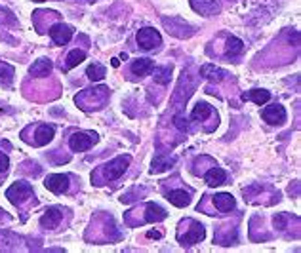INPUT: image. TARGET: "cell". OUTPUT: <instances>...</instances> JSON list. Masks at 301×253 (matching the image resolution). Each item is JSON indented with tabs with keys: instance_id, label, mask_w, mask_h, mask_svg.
<instances>
[{
	"instance_id": "obj_8",
	"label": "cell",
	"mask_w": 301,
	"mask_h": 253,
	"mask_svg": "<svg viewBox=\"0 0 301 253\" xmlns=\"http://www.w3.org/2000/svg\"><path fill=\"white\" fill-rule=\"evenodd\" d=\"M191 226H193V229H189V232H187L185 236L179 238L183 246H193V244H198V242L204 240V236H206V231H204V226L200 225V223H191Z\"/></svg>"
},
{
	"instance_id": "obj_29",
	"label": "cell",
	"mask_w": 301,
	"mask_h": 253,
	"mask_svg": "<svg viewBox=\"0 0 301 253\" xmlns=\"http://www.w3.org/2000/svg\"><path fill=\"white\" fill-rule=\"evenodd\" d=\"M149 238H160V232H147Z\"/></svg>"
},
{
	"instance_id": "obj_3",
	"label": "cell",
	"mask_w": 301,
	"mask_h": 253,
	"mask_svg": "<svg viewBox=\"0 0 301 253\" xmlns=\"http://www.w3.org/2000/svg\"><path fill=\"white\" fill-rule=\"evenodd\" d=\"M162 42V36L158 31H154L151 27L140 29L137 31V44H140L143 49H153L156 46H160Z\"/></svg>"
},
{
	"instance_id": "obj_14",
	"label": "cell",
	"mask_w": 301,
	"mask_h": 253,
	"mask_svg": "<svg viewBox=\"0 0 301 253\" xmlns=\"http://www.w3.org/2000/svg\"><path fill=\"white\" fill-rule=\"evenodd\" d=\"M214 206H216V210H219L221 213L231 211L233 208H235V198H233V194H229V192L216 194V196H214Z\"/></svg>"
},
{
	"instance_id": "obj_31",
	"label": "cell",
	"mask_w": 301,
	"mask_h": 253,
	"mask_svg": "<svg viewBox=\"0 0 301 253\" xmlns=\"http://www.w3.org/2000/svg\"><path fill=\"white\" fill-rule=\"evenodd\" d=\"M35 2H42V0H35Z\"/></svg>"
},
{
	"instance_id": "obj_15",
	"label": "cell",
	"mask_w": 301,
	"mask_h": 253,
	"mask_svg": "<svg viewBox=\"0 0 301 253\" xmlns=\"http://www.w3.org/2000/svg\"><path fill=\"white\" fill-rule=\"evenodd\" d=\"M154 63L153 59H147V57H141V59H135L132 63V72L135 77H147L149 72L153 70Z\"/></svg>"
},
{
	"instance_id": "obj_16",
	"label": "cell",
	"mask_w": 301,
	"mask_h": 253,
	"mask_svg": "<svg viewBox=\"0 0 301 253\" xmlns=\"http://www.w3.org/2000/svg\"><path fill=\"white\" fill-rule=\"evenodd\" d=\"M168 200H170V204H174L175 208H185V206L191 204L189 192H185V190H170Z\"/></svg>"
},
{
	"instance_id": "obj_20",
	"label": "cell",
	"mask_w": 301,
	"mask_h": 253,
	"mask_svg": "<svg viewBox=\"0 0 301 253\" xmlns=\"http://www.w3.org/2000/svg\"><path fill=\"white\" fill-rule=\"evenodd\" d=\"M50 70H52V61L42 57V59L35 61V65L31 67V74H33V77H48Z\"/></svg>"
},
{
	"instance_id": "obj_13",
	"label": "cell",
	"mask_w": 301,
	"mask_h": 253,
	"mask_svg": "<svg viewBox=\"0 0 301 253\" xmlns=\"http://www.w3.org/2000/svg\"><path fill=\"white\" fill-rule=\"evenodd\" d=\"M204 181L210 185V187H219L227 181V173L221 168H210L204 175Z\"/></svg>"
},
{
	"instance_id": "obj_11",
	"label": "cell",
	"mask_w": 301,
	"mask_h": 253,
	"mask_svg": "<svg viewBox=\"0 0 301 253\" xmlns=\"http://www.w3.org/2000/svg\"><path fill=\"white\" fill-rule=\"evenodd\" d=\"M54 134H56V130H54L52 126H48V124H40L35 132V145H38V147L48 145L50 141L54 139Z\"/></svg>"
},
{
	"instance_id": "obj_1",
	"label": "cell",
	"mask_w": 301,
	"mask_h": 253,
	"mask_svg": "<svg viewBox=\"0 0 301 253\" xmlns=\"http://www.w3.org/2000/svg\"><path fill=\"white\" fill-rule=\"evenodd\" d=\"M98 143V135L96 134H86V132H77L71 135L69 147L73 153H84L88 148H91Z\"/></svg>"
},
{
	"instance_id": "obj_27",
	"label": "cell",
	"mask_w": 301,
	"mask_h": 253,
	"mask_svg": "<svg viewBox=\"0 0 301 253\" xmlns=\"http://www.w3.org/2000/svg\"><path fill=\"white\" fill-rule=\"evenodd\" d=\"M174 122H175V126L179 128V130H187V120L183 118V116H179V114H177V116L174 118Z\"/></svg>"
},
{
	"instance_id": "obj_9",
	"label": "cell",
	"mask_w": 301,
	"mask_h": 253,
	"mask_svg": "<svg viewBox=\"0 0 301 253\" xmlns=\"http://www.w3.org/2000/svg\"><path fill=\"white\" fill-rule=\"evenodd\" d=\"M191 6L196 14L202 15H216L219 12V4L216 0H191Z\"/></svg>"
},
{
	"instance_id": "obj_18",
	"label": "cell",
	"mask_w": 301,
	"mask_h": 253,
	"mask_svg": "<svg viewBox=\"0 0 301 253\" xmlns=\"http://www.w3.org/2000/svg\"><path fill=\"white\" fill-rule=\"evenodd\" d=\"M174 164H175L174 158L164 156V155H158V156H154L153 168H151V171H153V173H160V171H166L168 168H172Z\"/></svg>"
},
{
	"instance_id": "obj_23",
	"label": "cell",
	"mask_w": 301,
	"mask_h": 253,
	"mask_svg": "<svg viewBox=\"0 0 301 253\" xmlns=\"http://www.w3.org/2000/svg\"><path fill=\"white\" fill-rule=\"evenodd\" d=\"M86 59V54L82 52V49H73L69 56H67V69H75L77 65H80L82 61Z\"/></svg>"
},
{
	"instance_id": "obj_22",
	"label": "cell",
	"mask_w": 301,
	"mask_h": 253,
	"mask_svg": "<svg viewBox=\"0 0 301 253\" xmlns=\"http://www.w3.org/2000/svg\"><path fill=\"white\" fill-rule=\"evenodd\" d=\"M86 74H88V78H90V80H94V82H98V80H103V78H105L107 69L103 67V65L94 63V65H90V67L86 69Z\"/></svg>"
},
{
	"instance_id": "obj_19",
	"label": "cell",
	"mask_w": 301,
	"mask_h": 253,
	"mask_svg": "<svg viewBox=\"0 0 301 253\" xmlns=\"http://www.w3.org/2000/svg\"><path fill=\"white\" fill-rule=\"evenodd\" d=\"M242 99H250V101H253V103H256V105H265L267 101H269V99H271V93L267 92V90H250V92L248 93H244V95H242Z\"/></svg>"
},
{
	"instance_id": "obj_10",
	"label": "cell",
	"mask_w": 301,
	"mask_h": 253,
	"mask_svg": "<svg viewBox=\"0 0 301 253\" xmlns=\"http://www.w3.org/2000/svg\"><path fill=\"white\" fill-rule=\"evenodd\" d=\"M61 219H63V213H61L59 208H50V210H46V213H44L42 217H40V225L44 229H56L61 223Z\"/></svg>"
},
{
	"instance_id": "obj_25",
	"label": "cell",
	"mask_w": 301,
	"mask_h": 253,
	"mask_svg": "<svg viewBox=\"0 0 301 253\" xmlns=\"http://www.w3.org/2000/svg\"><path fill=\"white\" fill-rule=\"evenodd\" d=\"M212 114V107L208 103H198V105L193 109V120H206Z\"/></svg>"
},
{
	"instance_id": "obj_5",
	"label": "cell",
	"mask_w": 301,
	"mask_h": 253,
	"mask_svg": "<svg viewBox=\"0 0 301 253\" xmlns=\"http://www.w3.org/2000/svg\"><path fill=\"white\" fill-rule=\"evenodd\" d=\"M261 118L265 120L267 124H271V126H280V124H284L286 122V111H284V107L282 105H271V107H265L263 111H261Z\"/></svg>"
},
{
	"instance_id": "obj_21",
	"label": "cell",
	"mask_w": 301,
	"mask_h": 253,
	"mask_svg": "<svg viewBox=\"0 0 301 253\" xmlns=\"http://www.w3.org/2000/svg\"><path fill=\"white\" fill-rule=\"evenodd\" d=\"M166 211L162 210L160 206L156 204H147V210H145V221L149 223H153V221H162V219H166Z\"/></svg>"
},
{
	"instance_id": "obj_12",
	"label": "cell",
	"mask_w": 301,
	"mask_h": 253,
	"mask_svg": "<svg viewBox=\"0 0 301 253\" xmlns=\"http://www.w3.org/2000/svg\"><path fill=\"white\" fill-rule=\"evenodd\" d=\"M200 74H202L204 78H208L210 82H221V80H225V78L229 77L227 70L219 69L216 65H204L202 69H200Z\"/></svg>"
},
{
	"instance_id": "obj_6",
	"label": "cell",
	"mask_w": 301,
	"mask_h": 253,
	"mask_svg": "<svg viewBox=\"0 0 301 253\" xmlns=\"http://www.w3.org/2000/svg\"><path fill=\"white\" fill-rule=\"evenodd\" d=\"M73 33H75V29L71 27V25H63V23L54 25V27L50 29V36H52V40L57 46H63V44L69 42L71 38H73Z\"/></svg>"
},
{
	"instance_id": "obj_2",
	"label": "cell",
	"mask_w": 301,
	"mask_h": 253,
	"mask_svg": "<svg viewBox=\"0 0 301 253\" xmlns=\"http://www.w3.org/2000/svg\"><path fill=\"white\" fill-rule=\"evenodd\" d=\"M31 194H33V187L29 183H25V181H19V183L12 185V187L6 190V198L15 206L21 204L23 200H27V198H31Z\"/></svg>"
},
{
	"instance_id": "obj_4",
	"label": "cell",
	"mask_w": 301,
	"mask_h": 253,
	"mask_svg": "<svg viewBox=\"0 0 301 253\" xmlns=\"http://www.w3.org/2000/svg\"><path fill=\"white\" fill-rule=\"evenodd\" d=\"M130 156H119V158H114V160H111L107 166H103L105 168V177L109 179V181H112V179H119L120 175H124V171H126V168L130 166Z\"/></svg>"
},
{
	"instance_id": "obj_28",
	"label": "cell",
	"mask_w": 301,
	"mask_h": 253,
	"mask_svg": "<svg viewBox=\"0 0 301 253\" xmlns=\"http://www.w3.org/2000/svg\"><path fill=\"white\" fill-rule=\"evenodd\" d=\"M284 221H286V217H284V215H276V217H274V226L284 229Z\"/></svg>"
},
{
	"instance_id": "obj_26",
	"label": "cell",
	"mask_w": 301,
	"mask_h": 253,
	"mask_svg": "<svg viewBox=\"0 0 301 253\" xmlns=\"http://www.w3.org/2000/svg\"><path fill=\"white\" fill-rule=\"evenodd\" d=\"M8 166H10V158L4 153H0V171H6Z\"/></svg>"
},
{
	"instance_id": "obj_30",
	"label": "cell",
	"mask_w": 301,
	"mask_h": 253,
	"mask_svg": "<svg viewBox=\"0 0 301 253\" xmlns=\"http://www.w3.org/2000/svg\"><path fill=\"white\" fill-rule=\"evenodd\" d=\"M111 63H112V67H119V65H120V61H119V59H117V57H114V59H112Z\"/></svg>"
},
{
	"instance_id": "obj_24",
	"label": "cell",
	"mask_w": 301,
	"mask_h": 253,
	"mask_svg": "<svg viewBox=\"0 0 301 253\" xmlns=\"http://www.w3.org/2000/svg\"><path fill=\"white\" fill-rule=\"evenodd\" d=\"M170 77H172V67H156L154 69V82L166 86L170 82Z\"/></svg>"
},
{
	"instance_id": "obj_17",
	"label": "cell",
	"mask_w": 301,
	"mask_h": 253,
	"mask_svg": "<svg viewBox=\"0 0 301 253\" xmlns=\"http://www.w3.org/2000/svg\"><path fill=\"white\" fill-rule=\"evenodd\" d=\"M244 52V42L237 38V36H229L227 38V46H225V54L227 57H237Z\"/></svg>"
},
{
	"instance_id": "obj_7",
	"label": "cell",
	"mask_w": 301,
	"mask_h": 253,
	"mask_svg": "<svg viewBox=\"0 0 301 253\" xmlns=\"http://www.w3.org/2000/svg\"><path fill=\"white\" fill-rule=\"evenodd\" d=\"M46 189L56 192V194H61L65 190L69 189V177L63 175V173H54V175H48L46 179Z\"/></svg>"
}]
</instances>
